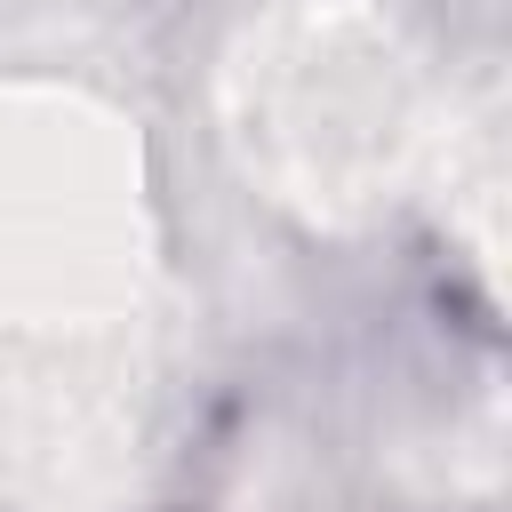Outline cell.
<instances>
[{
  "label": "cell",
  "instance_id": "cell-1",
  "mask_svg": "<svg viewBox=\"0 0 512 512\" xmlns=\"http://www.w3.org/2000/svg\"><path fill=\"white\" fill-rule=\"evenodd\" d=\"M160 416V256L120 112L0 80V512H128Z\"/></svg>",
  "mask_w": 512,
  "mask_h": 512
},
{
  "label": "cell",
  "instance_id": "cell-2",
  "mask_svg": "<svg viewBox=\"0 0 512 512\" xmlns=\"http://www.w3.org/2000/svg\"><path fill=\"white\" fill-rule=\"evenodd\" d=\"M232 144L304 216L392 200L432 136L424 72L376 0H288L224 64Z\"/></svg>",
  "mask_w": 512,
  "mask_h": 512
}]
</instances>
